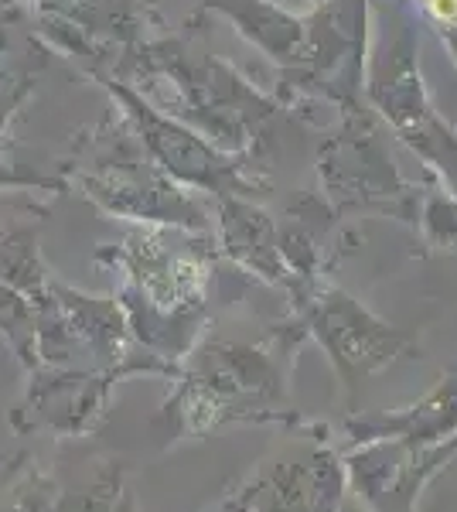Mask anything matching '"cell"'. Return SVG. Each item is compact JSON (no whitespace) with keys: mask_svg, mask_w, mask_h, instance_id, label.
<instances>
[{"mask_svg":"<svg viewBox=\"0 0 457 512\" xmlns=\"http://www.w3.org/2000/svg\"><path fill=\"white\" fill-rule=\"evenodd\" d=\"M178 390L168 396L161 420L178 437H205L222 424L253 420V424L301 427L287 410L284 369L260 349L226 342H205L178 366Z\"/></svg>","mask_w":457,"mask_h":512,"instance_id":"6da1fadb","label":"cell"},{"mask_svg":"<svg viewBox=\"0 0 457 512\" xmlns=\"http://www.w3.org/2000/svg\"><path fill=\"white\" fill-rule=\"evenodd\" d=\"M0 338L7 342V349L18 355L24 369L38 366V318L35 304L28 294L14 291L11 284H0Z\"/></svg>","mask_w":457,"mask_h":512,"instance_id":"9c48e42d","label":"cell"},{"mask_svg":"<svg viewBox=\"0 0 457 512\" xmlns=\"http://www.w3.org/2000/svg\"><path fill=\"white\" fill-rule=\"evenodd\" d=\"M120 379L127 376L106 369L35 366L28 393L11 410V427L18 434L52 431L58 437H86L106 417V403Z\"/></svg>","mask_w":457,"mask_h":512,"instance_id":"277c9868","label":"cell"},{"mask_svg":"<svg viewBox=\"0 0 457 512\" xmlns=\"http://www.w3.org/2000/svg\"><path fill=\"white\" fill-rule=\"evenodd\" d=\"M457 431V379H440L417 407L403 414H362L345 420L348 448L369 441H400L410 454H427Z\"/></svg>","mask_w":457,"mask_h":512,"instance_id":"8992f818","label":"cell"},{"mask_svg":"<svg viewBox=\"0 0 457 512\" xmlns=\"http://www.w3.org/2000/svg\"><path fill=\"white\" fill-rule=\"evenodd\" d=\"M314 335L331 352V362L338 366L348 390L386 366L403 345V335L382 328L342 294H328V301H321V308L314 311Z\"/></svg>","mask_w":457,"mask_h":512,"instance_id":"5b68a950","label":"cell"},{"mask_svg":"<svg viewBox=\"0 0 457 512\" xmlns=\"http://www.w3.org/2000/svg\"><path fill=\"white\" fill-rule=\"evenodd\" d=\"M0 284H11L14 291L28 294L31 301L45 291L48 274L38 260V246L31 233L0 229Z\"/></svg>","mask_w":457,"mask_h":512,"instance_id":"ba28073f","label":"cell"},{"mask_svg":"<svg viewBox=\"0 0 457 512\" xmlns=\"http://www.w3.org/2000/svg\"><path fill=\"white\" fill-rule=\"evenodd\" d=\"M41 65H45V52L38 48L31 28L14 14L11 4L4 11V0H0V134L28 89L35 86Z\"/></svg>","mask_w":457,"mask_h":512,"instance_id":"52a82bcc","label":"cell"},{"mask_svg":"<svg viewBox=\"0 0 457 512\" xmlns=\"http://www.w3.org/2000/svg\"><path fill=\"white\" fill-rule=\"evenodd\" d=\"M123 472V458L113 454L45 465L18 451L0 465V512H113Z\"/></svg>","mask_w":457,"mask_h":512,"instance_id":"3957f363","label":"cell"},{"mask_svg":"<svg viewBox=\"0 0 457 512\" xmlns=\"http://www.w3.org/2000/svg\"><path fill=\"white\" fill-rule=\"evenodd\" d=\"M222 512H369L352 492L345 458L324 427L304 424L253 465L222 499Z\"/></svg>","mask_w":457,"mask_h":512,"instance_id":"7a4b0ae2","label":"cell"}]
</instances>
